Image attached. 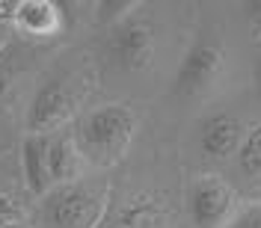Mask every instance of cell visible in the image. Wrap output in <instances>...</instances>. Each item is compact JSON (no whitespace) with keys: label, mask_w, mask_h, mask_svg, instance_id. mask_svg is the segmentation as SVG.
Here are the masks:
<instances>
[{"label":"cell","mask_w":261,"mask_h":228,"mask_svg":"<svg viewBox=\"0 0 261 228\" xmlns=\"http://www.w3.org/2000/svg\"><path fill=\"white\" fill-rule=\"evenodd\" d=\"M154 50H158V36L154 27L146 15H140L137 9L116 21L107 33V56L116 68L122 71H146L154 63Z\"/></svg>","instance_id":"obj_4"},{"label":"cell","mask_w":261,"mask_h":228,"mask_svg":"<svg viewBox=\"0 0 261 228\" xmlns=\"http://www.w3.org/2000/svg\"><path fill=\"white\" fill-rule=\"evenodd\" d=\"M81 95L65 80H48L39 86L27 110V133L30 136H50L65 130V125L77 116Z\"/></svg>","instance_id":"obj_6"},{"label":"cell","mask_w":261,"mask_h":228,"mask_svg":"<svg viewBox=\"0 0 261 228\" xmlns=\"http://www.w3.org/2000/svg\"><path fill=\"white\" fill-rule=\"evenodd\" d=\"M48 166H50V181L54 187L63 184H74L89 175V163L81 154V148L74 142V130H60L50 133V146H48Z\"/></svg>","instance_id":"obj_9"},{"label":"cell","mask_w":261,"mask_h":228,"mask_svg":"<svg viewBox=\"0 0 261 228\" xmlns=\"http://www.w3.org/2000/svg\"><path fill=\"white\" fill-rule=\"evenodd\" d=\"M6 42H9V27H6V24L0 21V50L6 48Z\"/></svg>","instance_id":"obj_16"},{"label":"cell","mask_w":261,"mask_h":228,"mask_svg":"<svg viewBox=\"0 0 261 228\" xmlns=\"http://www.w3.org/2000/svg\"><path fill=\"white\" fill-rule=\"evenodd\" d=\"M48 146L50 136H30L24 139V178L30 187L33 195H42L54 190V181H50V166H48Z\"/></svg>","instance_id":"obj_11"},{"label":"cell","mask_w":261,"mask_h":228,"mask_svg":"<svg viewBox=\"0 0 261 228\" xmlns=\"http://www.w3.org/2000/svg\"><path fill=\"white\" fill-rule=\"evenodd\" d=\"M71 130L89 169H110L125 160L137 136V113L128 104H101L89 110Z\"/></svg>","instance_id":"obj_1"},{"label":"cell","mask_w":261,"mask_h":228,"mask_svg":"<svg viewBox=\"0 0 261 228\" xmlns=\"http://www.w3.org/2000/svg\"><path fill=\"white\" fill-rule=\"evenodd\" d=\"M223 74H226V48L220 42H211V39H199L190 45V50L178 63L175 95L187 98V101L211 95L220 86Z\"/></svg>","instance_id":"obj_5"},{"label":"cell","mask_w":261,"mask_h":228,"mask_svg":"<svg viewBox=\"0 0 261 228\" xmlns=\"http://www.w3.org/2000/svg\"><path fill=\"white\" fill-rule=\"evenodd\" d=\"M15 27L30 39H50L63 30V12L50 0H21L15 6Z\"/></svg>","instance_id":"obj_10"},{"label":"cell","mask_w":261,"mask_h":228,"mask_svg":"<svg viewBox=\"0 0 261 228\" xmlns=\"http://www.w3.org/2000/svg\"><path fill=\"white\" fill-rule=\"evenodd\" d=\"M249 18H252V30H255V36H261V0L249 6Z\"/></svg>","instance_id":"obj_15"},{"label":"cell","mask_w":261,"mask_h":228,"mask_svg":"<svg viewBox=\"0 0 261 228\" xmlns=\"http://www.w3.org/2000/svg\"><path fill=\"white\" fill-rule=\"evenodd\" d=\"M246 125L234 113H211L199 125V148L208 160H234L246 139Z\"/></svg>","instance_id":"obj_8"},{"label":"cell","mask_w":261,"mask_h":228,"mask_svg":"<svg viewBox=\"0 0 261 228\" xmlns=\"http://www.w3.org/2000/svg\"><path fill=\"white\" fill-rule=\"evenodd\" d=\"M0 228H30L21 205L12 195H0Z\"/></svg>","instance_id":"obj_13"},{"label":"cell","mask_w":261,"mask_h":228,"mask_svg":"<svg viewBox=\"0 0 261 228\" xmlns=\"http://www.w3.org/2000/svg\"><path fill=\"white\" fill-rule=\"evenodd\" d=\"M234 166L246 184H252V187L261 184V122L246 130V139L234 157Z\"/></svg>","instance_id":"obj_12"},{"label":"cell","mask_w":261,"mask_h":228,"mask_svg":"<svg viewBox=\"0 0 261 228\" xmlns=\"http://www.w3.org/2000/svg\"><path fill=\"white\" fill-rule=\"evenodd\" d=\"M187 208L196 228H228L244 208L241 190L223 175H196L187 187Z\"/></svg>","instance_id":"obj_3"},{"label":"cell","mask_w":261,"mask_h":228,"mask_svg":"<svg viewBox=\"0 0 261 228\" xmlns=\"http://www.w3.org/2000/svg\"><path fill=\"white\" fill-rule=\"evenodd\" d=\"M228 228H261V202H249L241 208V213L234 216V222Z\"/></svg>","instance_id":"obj_14"},{"label":"cell","mask_w":261,"mask_h":228,"mask_svg":"<svg viewBox=\"0 0 261 228\" xmlns=\"http://www.w3.org/2000/svg\"><path fill=\"white\" fill-rule=\"evenodd\" d=\"M110 205L107 181H74L54 187L42 195V225L45 228H101Z\"/></svg>","instance_id":"obj_2"},{"label":"cell","mask_w":261,"mask_h":228,"mask_svg":"<svg viewBox=\"0 0 261 228\" xmlns=\"http://www.w3.org/2000/svg\"><path fill=\"white\" fill-rule=\"evenodd\" d=\"M101 228H175V213L158 193H137L122 202Z\"/></svg>","instance_id":"obj_7"}]
</instances>
